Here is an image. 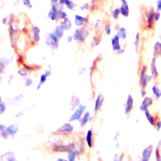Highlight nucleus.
<instances>
[{"label":"nucleus","instance_id":"32","mask_svg":"<svg viewBox=\"0 0 161 161\" xmlns=\"http://www.w3.org/2000/svg\"><path fill=\"white\" fill-rule=\"evenodd\" d=\"M120 11H119V8H114L113 11H112V16L114 19H117L118 18V17L119 16L120 14Z\"/></svg>","mask_w":161,"mask_h":161},{"label":"nucleus","instance_id":"39","mask_svg":"<svg viewBox=\"0 0 161 161\" xmlns=\"http://www.w3.org/2000/svg\"><path fill=\"white\" fill-rule=\"evenodd\" d=\"M23 4L24 6L27 7L28 8H31L32 7L31 3L30 2V0H22Z\"/></svg>","mask_w":161,"mask_h":161},{"label":"nucleus","instance_id":"43","mask_svg":"<svg viewBox=\"0 0 161 161\" xmlns=\"http://www.w3.org/2000/svg\"><path fill=\"white\" fill-rule=\"evenodd\" d=\"M91 8V6L88 4V3H86L84 4H83L82 6H80V9L84 11V10H87Z\"/></svg>","mask_w":161,"mask_h":161},{"label":"nucleus","instance_id":"28","mask_svg":"<svg viewBox=\"0 0 161 161\" xmlns=\"http://www.w3.org/2000/svg\"><path fill=\"white\" fill-rule=\"evenodd\" d=\"M118 36L121 40H125L126 38V30L124 27H121L119 28L117 33Z\"/></svg>","mask_w":161,"mask_h":161},{"label":"nucleus","instance_id":"53","mask_svg":"<svg viewBox=\"0 0 161 161\" xmlns=\"http://www.w3.org/2000/svg\"><path fill=\"white\" fill-rule=\"evenodd\" d=\"M13 78V75H11L10 77H9V80H8V83H9V82L11 81V80H12Z\"/></svg>","mask_w":161,"mask_h":161},{"label":"nucleus","instance_id":"41","mask_svg":"<svg viewBox=\"0 0 161 161\" xmlns=\"http://www.w3.org/2000/svg\"><path fill=\"white\" fill-rule=\"evenodd\" d=\"M154 18H155V22H156V21H158L160 19V11H156L155 12Z\"/></svg>","mask_w":161,"mask_h":161},{"label":"nucleus","instance_id":"16","mask_svg":"<svg viewBox=\"0 0 161 161\" xmlns=\"http://www.w3.org/2000/svg\"><path fill=\"white\" fill-rule=\"evenodd\" d=\"M93 119V117L91 116V114H90V113L89 111H87L85 113V114H84L83 117L82 118H80L79 121L80 123L81 126H84L87 123L89 122H91Z\"/></svg>","mask_w":161,"mask_h":161},{"label":"nucleus","instance_id":"48","mask_svg":"<svg viewBox=\"0 0 161 161\" xmlns=\"http://www.w3.org/2000/svg\"><path fill=\"white\" fill-rule=\"evenodd\" d=\"M72 39H74L72 36H69L67 37V42H68L69 43H70V42H72Z\"/></svg>","mask_w":161,"mask_h":161},{"label":"nucleus","instance_id":"33","mask_svg":"<svg viewBox=\"0 0 161 161\" xmlns=\"http://www.w3.org/2000/svg\"><path fill=\"white\" fill-rule=\"evenodd\" d=\"M140 35L139 33H137L135 35V41H134V45H135L136 49H137L138 48L139 43H140Z\"/></svg>","mask_w":161,"mask_h":161},{"label":"nucleus","instance_id":"40","mask_svg":"<svg viewBox=\"0 0 161 161\" xmlns=\"http://www.w3.org/2000/svg\"><path fill=\"white\" fill-rule=\"evenodd\" d=\"M156 130L158 132L161 130V120H157L155 124Z\"/></svg>","mask_w":161,"mask_h":161},{"label":"nucleus","instance_id":"54","mask_svg":"<svg viewBox=\"0 0 161 161\" xmlns=\"http://www.w3.org/2000/svg\"><path fill=\"white\" fill-rule=\"evenodd\" d=\"M57 160H64V159H62V158H58L57 159Z\"/></svg>","mask_w":161,"mask_h":161},{"label":"nucleus","instance_id":"34","mask_svg":"<svg viewBox=\"0 0 161 161\" xmlns=\"http://www.w3.org/2000/svg\"><path fill=\"white\" fill-rule=\"evenodd\" d=\"M6 109V104L3 102V101L2 100V98L1 97L0 99V114H3Z\"/></svg>","mask_w":161,"mask_h":161},{"label":"nucleus","instance_id":"3","mask_svg":"<svg viewBox=\"0 0 161 161\" xmlns=\"http://www.w3.org/2000/svg\"><path fill=\"white\" fill-rule=\"evenodd\" d=\"M86 109V106H84L82 104H79V106L75 109V111H74V112L69 118V121L72 122L75 120H79L81 118L82 115L84 113Z\"/></svg>","mask_w":161,"mask_h":161},{"label":"nucleus","instance_id":"17","mask_svg":"<svg viewBox=\"0 0 161 161\" xmlns=\"http://www.w3.org/2000/svg\"><path fill=\"white\" fill-rule=\"evenodd\" d=\"M31 33H32V38L34 42L37 43L39 42L40 36V30L37 26H33L31 28Z\"/></svg>","mask_w":161,"mask_h":161},{"label":"nucleus","instance_id":"18","mask_svg":"<svg viewBox=\"0 0 161 161\" xmlns=\"http://www.w3.org/2000/svg\"><path fill=\"white\" fill-rule=\"evenodd\" d=\"M153 57H160L161 56V42H156L153 45Z\"/></svg>","mask_w":161,"mask_h":161},{"label":"nucleus","instance_id":"19","mask_svg":"<svg viewBox=\"0 0 161 161\" xmlns=\"http://www.w3.org/2000/svg\"><path fill=\"white\" fill-rule=\"evenodd\" d=\"M18 128H19V126L17 124H11L7 127L9 135H11L12 137H14L15 136V135L18 132Z\"/></svg>","mask_w":161,"mask_h":161},{"label":"nucleus","instance_id":"49","mask_svg":"<svg viewBox=\"0 0 161 161\" xmlns=\"http://www.w3.org/2000/svg\"><path fill=\"white\" fill-rule=\"evenodd\" d=\"M118 157H119V155H118V154H117V153H116L115 155H114V158H113V160H119V158H118Z\"/></svg>","mask_w":161,"mask_h":161},{"label":"nucleus","instance_id":"23","mask_svg":"<svg viewBox=\"0 0 161 161\" xmlns=\"http://www.w3.org/2000/svg\"><path fill=\"white\" fill-rule=\"evenodd\" d=\"M145 113V116L147 119V121H148V123L152 125V126H155V124L156 123L157 119H155V118L154 117V116H153L152 114H150V113L149 112L148 110H147L144 112Z\"/></svg>","mask_w":161,"mask_h":161},{"label":"nucleus","instance_id":"13","mask_svg":"<svg viewBox=\"0 0 161 161\" xmlns=\"http://www.w3.org/2000/svg\"><path fill=\"white\" fill-rule=\"evenodd\" d=\"M119 37L118 36L117 34L114 35V36L111 39V45L113 50L114 51H119V50L121 49L120 43H119Z\"/></svg>","mask_w":161,"mask_h":161},{"label":"nucleus","instance_id":"27","mask_svg":"<svg viewBox=\"0 0 161 161\" xmlns=\"http://www.w3.org/2000/svg\"><path fill=\"white\" fill-rule=\"evenodd\" d=\"M0 134L1 137L3 138H7L9 135L7 130V127L4 126L3 124L0 125Z\"/></svg>","mask_w":161,"mask_h":161},{"label":"nucleus","instance_id":"30","mask_svg":"<svg viewBox=\"0 0 161 161\" xmlns=\"http://www.w3.org/2000/svg\"><path fill=\"white\" fill-rule=\"evenodd\" d=\"M64 5L67 9L72 11L75 8V4L71 0H65Z\"/></svg>","mask_w":161,"mask_h":161},{"label":"nucleus","instance_id":"7","mask_svg":"<svg viewBox=\"0 0 161 161\" xmlns=\"http://www.w3.org/2000/svg\"><path fill=\"white\" fill-rule=\"evenodd\" d=\"M153 101V100L151 97L145 96L140 106V109L143 112L148 110V108L152 105Z\"/></svg>","mask_w":161,"mask_h":161},{"label":"nucleus","instance_id":"1","mask_svg":"<svg viewBox=\"0 0 161 161\" xmlns=\"http://www.w3.org/2000/svg\"><path fill=\"white\" fill-rule=\"evenodd\" d=\"M155 9L153 8H150L145 13V17H146V23H147V27L148 29H151L153 28L155 24V18H154V14H155Z\"/></svg>","mask_w":161,"mask_h":161},{"label":"nucleus","instance_id":"8","mask_svg":"<svg viewBox=\"0 0 161 161\" xmlns=\"http://www.w3.org/2000/svg\"><path fill=\"white\" fill-rule=\"evenodd\" d=\"M121 7L119 8V11L121 14L124 17H128L130 14V9L128 3L126 0H120Z\"/></svg>","mask_w":161,"mask_h":161},{"label":"nucleus","instance_id":"2","mask_svg":"<svg viewBox=\"0 0 161 161\" xmlns=\"http://www.w3.org/2000/svg\"><path fill=\"white\" fill-rule=\"evenodd\" d=\"M147 66L145 65H143L140 72V84L142 88H145L147 86L148 80H147Z\"/></svg>","mask_w":161,"mask_h":161},{"label":"nucleus","instance_id":"14","mask_svg":"<svg viewBox=\"0 0 161 161\" xmlns=\"http://www.w3.org/2000/svg\"><path fill=\"white\" fill-rule=\"evenodd\" d=\"M74 22L76 26H82L85 23L88 22V18L86 17L82 16L79 14H75L74 16Z\"/></svg>","mask_w":161,"mask_h":161},{"label":"nucleus","instance_id":"37","mask_svg":"<svg viewBox=\"0 0 161 161\" xmlns=\"http://www.w3.org/2000/svg\"><path fill=\"white\" fill-rule=\"evenodd\" d=\"M100 42V38L99 37H97V36H95L93 39V41L92 42V47H96V46H97L99 45Z\"/></svg>","mask_w":161,"mask_h":161},{"label":"nucleus","instance_id":"9","mask_svg":"<svg viewBox=\"0 0 161 161\" xmlns=\"http://www.w3.org/2000/svg\"><path fill=\"white\" fill-rule=\"evenodd\" d=\"M74 143L70 144L69 145H53V150L54 152H69V151L74 147Z\"/></svg>","mask_w":161,"mask_h":161},{"label":"nucleus","instance_id":"46","mask_svg":"<svg viewBox=\"0 0 161 161\" xmlns=\"http://www.w3.org/2000/svg\"><path fill=\"white\" fill-rule=\"evenodd\" d=\"M140 94H141V96H142V97H145V96H146L147 92H146V91H145V88H142V89H141V90H140Z\"/></svg>","mask_w":161,"mask_h":161},{"label":"nucleus","instance_id":"31","mask_svg":"<svg viewBox=\"0 0 161 161\" xmlns=\"http://www.w3.org/2000/svg\"><path fill=\"white\" fill-rule=\"evenodd\" d=\"M4 155L6 156V160L8 161H14V160H16V158H15V157H14V154L12 152H6L4 154Z\"/></svg>","mask_w":161,"mask_h":161},{"label":"nucleus","instance_id":"51","mask_svg":"<svg viewBox=\"0 0 161 161\" xmlns=\"http://www.w3.org/2000/svg\"><path fill=\"white\" fill-rule=\"evenodd\" d=\"M59 0H50L52 4H57L58 3Z\"/></svg>","mask_w":161,"mask_h":161},{"label":"nucleus","instance_id":"26","mask_svg":"<svg viewBox=\"0 0 161 161\" xmlns=\"http://www.w3.org/2000/svg\"><path fill=\"white\" fill-rule=\"evenodd\" d=\"M79 103H80V99L77 96H72L71 98V101H70L71 109L74 110L75 108V107L77 106V105H79Z\"/></svg>","mask_w":161,"mask_h":161},{"label":"nucleus","instance_id":"11","mask_svg":"<svg viewBox=\"0 0 161 161\" xmlns=\"http://www.w3.org/2000/svg\"><path fill=\"white\" fill-rule=\"evenodd\" d=\"M156 60L157 57H153V58L152 59L151 64H150V72H151V75L153 77L154 79H157L158 76V70L157 69V67L156 65Z\"/></svg>","mask_w":161,"mask_h":161},{"label":"nucleus","instance_id":"35","mask_svg":"<svg viewBox=\"0 0 161 161\" xmlns=\"http://www.w3.org/2000/svg\"><path fill=\"white\" fill-rule=\"evenodd\" d=\"M18 74L22 76V77H25L28 75V70L27 69H19V70H18Z\"/></svg>","mask_w":161,"mask_h":161},{"label":"nucleus","instance_id":"52","mask_svg":"<svg viewBox=\"0 0 161 161\" xmlns=\"http://www.w3.org/2000/svg\"><path fill=\"white\" fill-rule=\"evenodd\" d=\"M65 1V0H59V1H58V3H59V4H60L64 5Z\"/></svg>","mask_w":161,"mask_h":161},{"label":"nucleus","instance_id":"4","mask_svg":"<svg viewBox=\"0 0 161 161\" xmlns=\"http://www.w3.org/2000/svg\"><path fill=\"white\" fill-rule=\"evenodd\" d=\"M58 40H59V39L52 32V33H48V35L47 36L45 42H46V44L48 47H50L52 48H54L58 47Z\"/></svg>","mask_w":161,"mask_h":161},{"label":"nucleus","instance_id":"38","mask_svg":"<svg viewBox=\"0 0 161 161\" xmlns=\"http://www.w3.org/2000/svg\"><path fill=\"white\" fill-rule=\"evenodd\" d=\"M59 17H60V19H64L67 18V14L65 11L61 10L59 11Z\"/></svg>","mask_w":161,"mask_h":161},{"label":"nucleus","instance_id":"25","mask_svg":"<svg viewBox=\"0 0 161 161\" xmlns=\"http://www.w3.org/2000/svg\"><path fill=\"white\" fill-rule=\"evenodd\" d=\"M86 140L88 147L91 148L92 147V131L91 130H89L87 131Z\"/></svg>","mask_w":161,"mask_h":161},{"label":"nucleus","instance_id":"24","mask_svg":"<svg viewBox=\"0 0 161 161\" xmlns=\"http://www.w3.org/2000/svg\"><path fill=\"white\" fill-rule=\"evenodd\" d=\"M152 91L156 99H158L161 97V89L157 84L152 86Z\"/></svg>","mask_w":161,"mask_h":161},{"label":"nucleus","instance_id":"10","mask_svg":"<svg viewBox=\"0 0 161 161\" xmlns=\"http://www.w3.org/2000/svg\"><path fill=\"white\" fill-rule=\"evenodd\" d=\"M73 130L74 126L70 123H65L57 130V131L62 133H70L73 131Z\"/></svg>","mask_w":161,"mask_h":161},{"label":"nucleus","instance_id":"5","mask_svg":"<svg viewBox=\"0 0 161 161\" xmlns=\"http://www.w3.org/2000/svg\"><path fill=\"white\" fill-rule=\"evenodd\" d=\"M86 35L87 34L86 33L84 28H77L75 30L72 36L74 40H76L79 42H83L86 38V36H87Z\"/></svg>","mask_w":161,"mask_h":161},{"label":"nucleus","instance_id":"36","mask_svg":"<svg viewBox=\"0 0 161 161\" xmlns=\"http://www.w3.org/2000/svg\"><path fill=\"white\" fill-rule=\"evenodd\" d=\"M104 31L105 33L107 35H109L111 33V26L110 24H107L105 26V28H104Z\"/></svg>","mask_w":161,"mask_h":161},{"label":"nucleus","instance_id":"12","mask_svg":"<svg viewBox=\"0 0 161 161\" xmlns=\"http://www.w3.org/2000/svg\"><path fill=\"white\" fill-rule=\"evenodd\" d=\"M133 107V99L131 95H128L125 104V113L129 114Z\"/></svg>","mask_w":161,"mask_h":161},{"label":"nucleus","instance_id":"47","mask_svg":"<svg viewBox=\"0 0 161 161\" xmlns=\"http://www.w3.org/2000/svg\"><path fill=\"white\" fill-rule=\"evenodd\" d=\"M119 132H117V133L115 134L114 136V140L115 142L118 141V137H119Z\"/></svg>","mask_w":161,"mask_h":161},{"label":"nucleus","instance_id":"42","mask_svg":"<svg viewBox=\"0 0 161 161\" xmlns=\"http://www.w3.org/2000/svg\"><path fill=\"white\" fill-rule=\"evenodd\" d=\"M33 84V80L31 79H25V86L26 87H29L30 86L31 84Z\"/></svg>","mask_w":161,"mask_h":161},{"label":"nucleus","instance_id":"6","mask_svg":"<svg viewBox=\"0 0 161 161\" xmlns=\"http://www.w3.org/2000/svg\"><path fill=\"white\" fill-rule=\"evenodd\" d=\"M153 151V147L151 145L146 148H145L142 153V161H148L152 156Z\"/></svg>","mask_w":161,"mask_h":161},{"label":"nucleus","instance_id":"21","mask_svg":"<svg viewBox=\"0 0 161 161\" xmlns=\"http://www.w3.org/2000/svg\"><path fill=\"white\" fill-rule=\"evenodd\" d=\"M60 25L64 29V30H69L72 28L71 21L68 18H66L64 19L60 22Z\"/></svg>","mask_w":161,"mask_h":161},{"label":"nucleus","instance_id":"44","mask_svg":"<svg viewBox=\"0 0 161 161\" xmlns=\"http://www.w3.org/2000/svg\"><path fill=\"white\" fill-rule=\"evenodd\" d=\"M156 10L158 11H161V0H157L156 5Z\"/></svg>","mask_w":161,"mask_h":161},{"label":"nucleus","instance_id":"45","mask_svg":"<svg viewBox=\"0 0 161 161\" xmlns=\"http://www.w3.org/2000/svg\"><path fill=\"white\" fill-rule=\"evenodd\" d=\"M24 114H25V113H24L23 111H18L17 113L15 114V117H16V118H21V117H22V116H24Z\"/></svg>","mask_w":161,"mask_h":161},{"label":"nucleus","instance_id":"50","mask_svg":"<svg viewBox=\"0 0 161 161\" xmlns=\"http://www.w3.org/2000/svg\"><path fill=\"white\" fill-rule=\"evenodd\" d=\"M160 146H161V138L158 140V143H157V145L156 147H157V148H160Z\"/></svg>","mask_w":161,"mask_h":161},{"label":"nucleus","instance_id":"20","mask_svg":"<svg viewBox=\"0 0 161 161\" xmlns=\"http://www.w3.org/2000/svg\"><path fill=\"white\" fill-rule=\"evenodd\" d=\"M75 147L74 146L73 148H72L68 152V160L69 161H74L76 157V156L79 153L78 150L74 149Z\"/></svg>","mask_w":161,"mask_h":161},{"label":"nucleus","instance_id":"29","mask_svg":"<svg viewBox=\"0 0 161 161\" xmlns=\"http://www.w3.org/2000/svg\"><path fill=\"white\" fill-rule=\"evenodd\" d=\"M47 77H48V76H47L45 74H44V73L40 75L39 83L38 84V85H37V86H36V89H37V90H39V89L41 88L42 84H43L44 82H45V81L47 80Z\"/></svg>","mask_w":161,"mask_h":161},{"label":"nucleus","instance_id":"22","mask_svg":"<svg viewBox=\"0 0 161 161\" xmlns=\"http://www.w3.org/2000/svg\"><path fill=\"white\" fill-rule=\"evenodd\" d=\"M52 33H53L58 39H60V38H61L63 36V35H64V29L60 25L57 26L54 28V30H53V31Z\"/></svg>","mask_w":161,"mask_h":161},{"label":"nucleus","instance_id":"15","mask_svg":"<svg viewBox=\"0 0 161 161\" xmlns=\"http://www.w3.org/2000/svg\"><path fill=\"white\" fill-rule=\"evenodd\" d=\"M104 99V97L101 94H99L97 96L96 101H95V103H94V112L95 113H96L97 112H98L99 111L100 108H101V106L103 105Z\"/></svg>","mask_w":161,"mask_h":161}]
</instances>
